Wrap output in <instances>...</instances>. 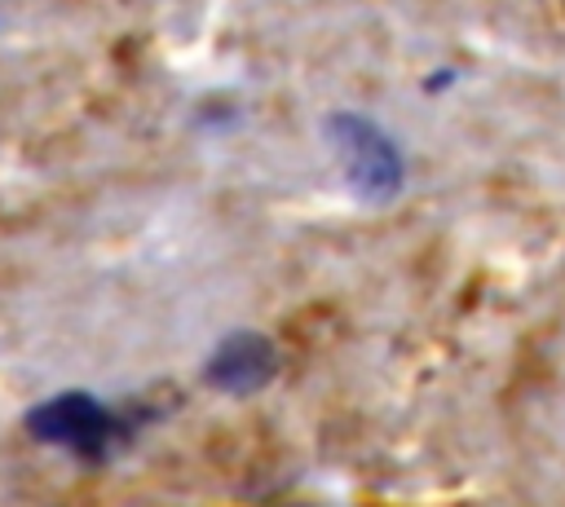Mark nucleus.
Wrapping results in <instances>:
<instances>
[{
  "instance_id": "obj_3",
  "label": "nucleus",
  "mask_w": 565,
  "mask_h": 507,
  "mask_svg": "<svg viewBox=\"0 0 565 507\" xmlns=\"http://www.w3.org/2000/svg\"><path fill=\"white\" fill-rule=\"evenodd\" d=\"M274 375H278V348L260 331H234V335H225L207 353V362H203V379L216 392H230V397L260 392Z\"/></svg>"
},
{
  "instance_id": "obj_1",
  "label": "nucleus",
  "mask_w": 565,
  "mask_h": 507,
  "mask_svg": "<svg viewBox=\"0 0 565 507\" xmlns=\"http://www.w3.org/2000/svg\"><path fill=\"white\" fill-rule=\"evenodd\" d=\"M327 145L340 159V172L349 181V190L362 203H393L406 185V159L397 150V141L358 110H335L327 115Z\"/></svg>"
},
{
  "instance_id": "obj_2",
  "label": "nucleus",
  "mask_w": 565,
  "mask_h": 507,
  "mask_svg": "<svg viewBox=\"0 0 565 507\" xmlns=\"http://www.w3.org/2000/svg\"><path fill=\"white\" fill-rule=\"evenodd\" d=\"M26 432L40 445L66 450V454H75L84 463H102L128 436L124 419L102 397H93L84 388H66V392H53V397L35 401L26 410Z\"/></svg>"
}]
</instances>
